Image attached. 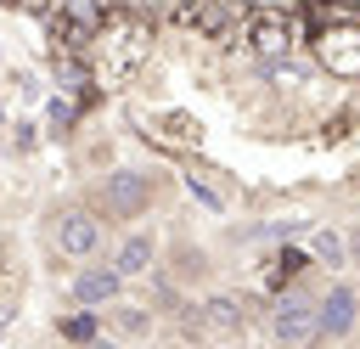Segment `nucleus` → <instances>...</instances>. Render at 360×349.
<instances>
[{
  "label": "nucleus",
  "mask_w": 360,
  "mask_h": 349,
  "mask_svg": "<svg viewBox=\"0 0 360 349\" xmlns=\"http://www.w3.org/2000/svg\"><path fill=\"white\" fill-rule=\"evenodd\" d=\"M146 203H152V180H146L141 169H112V174H107L101 208H107L112 220H135V214H146Z\"/></svg>",
  "instance_id": "1"
},
{
  "label": "nucleus",
  "mask_w": 360,
  "mask_h": 349,
  "mask_svg": "<svg viewBox=\"0 0 360 349\" xmlns=\"http://www.w3.org/2000/svg\"><path fill=\"white\" fill-rule=\"evenodd\" d=\"M276 338H281L287 349L315 343V338H321V304H309L304 293H287V298L276 304Z\"/></svg>",
  "instance_id": "2"
},
{
  "label": "nucleus",
  "mask_w": 360,
  "mask_h": 349,
  "mask_svg": "<svg viewBox=\"0 0 360 349\" xmlns=\"http://www.w3.org/2000/svg\"><path fill=\"white\" fill-rule=\"evenodd\" d=\"M96 242H101V220H96L90 208H68V214H56V248H62L68 259L96 253Z\"/></svg>",
  "instance_id": "3"
},
{
  "label": "nucleus",
  "mask_w": 360,
  "mask_h": 349,
  "mask_svg": "<svg viewBox=\"0 0 360 349\" xmlns=\"http://www.w3.org/2000/svg\"><path fill=\"white\" fill-rule=\"evenodd\" d=\"M118 287H124L118 265H90V270H79V276H73V298H79V304H90V310L112 304V298H118Z\"/></svg>",
  "instance_id": "4"
},
{
  "label": "nucleus",
  "mask_w": 360,
  "mask_h": 349,
  "mask_svg": "<svg viewBox=\"0 0 360 349\" xmlns=\"http://www.w3.org/2000/svg\"><path fill=\"white\" fill-rule=\"evenodd\" d=\"M354 315H360V293L354 287H332L321 298V338H343L354 326Z\"/></svg>",
  "instance_id": "5"
},
{
  "label": "nucleus",
  "mask_w": 360,
  "mask_h": 349,
  "mask_svg": "<svg viewBox=\"0 0 360 349\" xmlns=\"http://www.w3.org/2000/svg\"><path fill=\"white\" fill-rule=\"evenodd\" d=\"M191 28H202V34H236V23H242V0H191Z\"/></svg>",
  "instance_id": "6"
},
{
  "label": "nucleus",
  "mask_w": 360,
  "mask_h": 349,
  "mask_svg": "<svg viewBox=\"0 0 360 349\" xmlns=\"http://www.w3.org/2000/svg\"><path fill=\"white\" fill-rule=\"evenodd\" d=\"M354 34H326L321 39V62L332 68V73H360V51L349 45Z\"/></svg>",
  "instance_id": "7"
},
{
  "label": "nucleus",
  "mask_w": 360,
  "mask_h": 349,
  "mask_svg": "<svg viewBox=\"0 0 360 349\" xmlns=\"http://www.w3.org/2000/svg\"><path fill=\"white\" fill-rule=\"evenodd\" d=\"M112 265H118V276H141L146 265H152V236H124V248L112 253Z\"/></svg>",
  "instance_id": "8"
},
{
  "label": "nucleus",
  "mask_w": 360,
  "mask_h": 349,
  "mask_svg": "<svg viewBox=\"0 0 360 349\" xmlns=\"http://www.w3.org/2000/svg\"><path fill=\"white\" fill-rule=\"evenodd\" d=\"M287 45H292V39H287V23L264 17V23L253 28V51H259V56H287Z\"/></svg>",
  "instance_id": "9"
},
{
  "label": "nucleus",
  "mask_w": 360,
  "mask_h": 349,
  "mask_svg": "<svg viewBox=\"0 0 360 349\" xmlns=\"http://www.w3.org/2000/svg\"><path fill=\"white\" fill-rule=\"evenodd\" d=\"M309 253H315L321 265H349V242H343L338 231H326V225L309 236Z\"/></svg>",
  "instance_id": "10"
},
{
  "label": "nucleus",
  "mask_w": 360,
  "mask_h": 349,
  "mask_svg": "<svg viewBox=\"0 0 360 349\" xmlns=\"http://www.w3.org/2000/svg\"><path fill=\"white\" fill-rule=\"evenodd\" d=\"M208 321H214L219 332H231V326H242V310H236V298H214V304H208Z\"/></svg>",
  "instance_id": "11"
},
{
  "label": "nucleus",
  "mask_w": 360,
  "mask_h": 349,
  "mask_svg": "<svg viewBox=\"0 0 360 349\" xmlns=\"http://www.w3.org/2000/svg\"><path fill=\"white\" fill-rule=\"evenodd\" d=\"M112 321H118V332H129V338H141V332L152 326V315H146V310H135V304H124V310H112Z\"/></svg>",
  "instance_id": "12"
},
{
  "label": "nucleus",
  "mask_w": 360,
  "mask_h": 349,
  "mask_svg": "<svg viewBox=\"0 0 360 349\" xmlns=\"http://www.w3.org/2000/svg\"><path fill=\"white\" fill-rule=\"evenodd\" d=\"M62 11H68V17H79L84 28H90V23H101V0H62Z\"/></svg>",
  "instance_id": "13"
},
{
  "label": "nucleus",
  "mask_w": 360,
  "mask_h": 349,
  "mask_svg": "<svg viewBox=\"0 0 360 349\" xmlns=\"http://www.w3.org/2000/svg\"><path fill=\"white\" fill-rule=\"evenodd\" d=\"M186 191H191V197H197V203H202V208H219V197H214V191H208V186H202V180H186Z\"/></svg>",
  "instance_id": "14"
},
{
  "label": "nucleus",
  "mask_w": 360,
  "mask_h": 349,
  "mask_svg": "<svg viewBox=\"0 0 360 349\" xmlns=\"http://www.w3.org/2000/svg\"><path fill=\"white\" fill-rule=\"evenodd\" d=\"M349 265H360V231L349 236Z\"/></svg>",
  "instance_id": "15"
},
{
  "label": "nucleus",
  "mask_w": 360,
  "mask_h": 349,
  "mask_svg": "<svg viewBox=\"0 0 360 349\" xmlns=\"http://www.w3.org/2000/svg\"><path fill=\"white\" fill-rule=\"evenodd\" d=\"M0 124H6V107H0Z\"/></svg>",
  "instance_id": "16"
}]
</instances>
